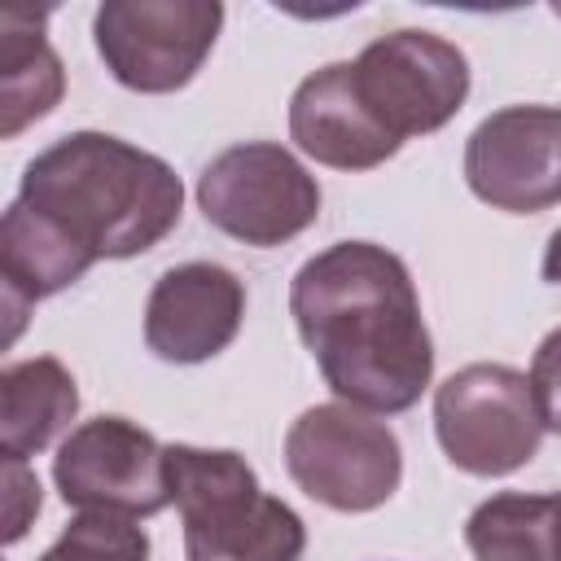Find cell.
I'll use <instances>...</instances> for the list:
<instances>
[{
  "label": "cell",
  "mask_w": 561,
  "mask_h": 561,
  "mask_svg": "<svg viewBox=\"0 0 561 561\" xmlns=\"http://www.w3.org/2000/svg\"><path fill=\"white\" fill-rule=\"evenodd\" d=\"M289 311L337 399L364 412H403L425 394L430 329L403 259L386 245L337 241L307 259L289 285Z\"/></svg>",
  "instance_id": "1"
},
{
  "label": "cell",
  "mask_w": 561,
  "mask_h": 561,
  "mask_svg": "<svg viewBox=\"0 0 561 561\" xmlns=\"http://www.w3.org/2000/svg\"><path fill=\"white\" fill-rule=\"evenodd\" d=\"M18 202L48 215L96 263L153 250L184 215V184L149 149L70 131L26 162Z\"/></svg>",
  "instance_id": "2"
},
{
  "label": "cell",
  "mask_w": 561,
  "mask_h": 561,
  "mask_svg": "<svg viewBox=\"0 0 561 561\" xmlns=\"http://www.w3.org/2000/svg\"><path fill=\"white\" fill-rule=\"evenodd\" d=\"M171 504L184 517L188 561H298L307 548L302 517L267 495L237 451L193 443L167 447Z\"/></svg>",
  "instance_id": "3"
},
{
  "label": "cell",
  "mask_w": 561,
  "mask_h": 561,
  "mask_svg": "<svg viewBox=\"0 0 561 561\" xmlns=\"http://www.w3.org/2000/svg\"><path fill=\"white\" fill-rule=\"evenodd\" d=\"M285 469L337 513L381 508L403 478V451L386 421L355 403H316L285 434Z\"/></svg>",
  "instance_id": "4"
},
{
  "label": "cell",
  "mask_w": 561,
  "mask_h": 561,
  "mask_svg": "<svg viewBox=\"0 0 561 561\" xmlns=\"http://www.w3.org/2000/svg\"><path fill=\"white\" fill-rule=\"evenodd\" d=\"M434 434L447 460L473 478L522 469L543 438L530 377L508 364H469L434 390Z\"/></svg>",
  "instance_id": "5"
},
{
  "label": "cell",
  "mask_w": 561,
  "mask_h": 561,
  "mask_svg": "<svg viewBox=\"0 0 561 561\" xmlns=\"http://www.w3.org/2000/svg\"><path fill=\"white\" fill-rule=\"evenodd\" d=\"M197 206L219 232L267 250L316 224L320 184L285 145L245 140L206 162L197 175Z\"/></svg>",
  "instance_id": "6"
},
{
  "label": "cell",
  "mask_w": 561,
  "mask_h": 561,
  "mask_svg": "<svg viewBox=\"0 0 561 561\" xmlns=\"http://www.w3.org/2000/svg\"><path fill=\"white\" fill-rule=\"evenodd\" d=\"M351 70L359 101L399 145L408 136H430L447 127L469 96L465 53L434 31L377 35L351 61Z\"/></svg>",
  "instance_id": "7"
},
{
  "label": "cell",
  "mask_w": 561,
  "mask_h": 561,
  "mask_svg": "<svg viewBox=\"0 0 561 561\" xmlns=\"http://www.w3.org/2000/svg\"><path fill=\"white\" fill-rule=\"evenodd\" d=\"M219 0H110L92 18L105 70L131 92L184 88L215 48Z\"/></svg>",
  "instance_id": "8"
},
{
  "label": "cell",
  "mask_w": 561,
  "mask_h": 561,
  "mask_svg": "<svg viewBox=\"0 0 561 561\" xmlns=\"http://www.w3.org/2000/svg\"><path fill=\"white\" fill-rule=\"evenodd\" d=\"M53 482L83 513L153 517L171 504L167 447L127 416H92L53 456Z\"/></svg>",
  "instance_id": "9"
},
{
  "label": "cell",
  "mask_w": 561,
  "mask_h": 561,
  "mask_svg": "<svg viewBox=\"0 0 561 561\" xmlns=\"http://www.w3.org/2000/svg\"><path fill=\"white\" fill-rule=\"evenodd\" d=\"M465 180L478 202L535 215L561 202V110L508 105L486 114L465 145Z\"/></svg>",
  "instance_id": "10"
},
{
  "label": "cell",
  "mask_w": 561,
  "mask_h": 561,
  "mask_svg": "<svg viewBox=\"0 0 561 561\" xmlns=\"http://www.w3.org/2000/svg\"><path fill=\"white\" fill-rule=\"evenodd\" d=\"M245 320V285L219 263L167 267L145 302V342L167 364L215 359Z\"/></svg>",
  "instance_id": "11"
},
{
  "label": "cell",
  "mask_w": 561,
  "mask_h": 561,
  "mask_svg": "<svg viewBox=\"0 0 561 561\" xmlns=\"http://www.w3.org/2000/svg\"><path fill=\"white\" fill-rule=\"evenodd\" d=\"M289 136L307 158L333 171H373L399 153V140L359 101L351 61H329L294 88Z\"/></svg>",
  "instance_id": "12"
},
{
  "label": "cell",
  "mask_w": 561,
  "mask_h": 561,
  "mask_svg": "<svg viewBox=\"0 0 561 561\" xmlns=\"http://www.w3.org/2000/svg\"><path fill=\"white\" fill-rule=\"evenodd\" d=\"M88 267H92V254H83L48 215L31 210L26 202H13L0 219V280L13 316L9 337H18L31 302L61 294Z\"/></svg>",
  "instance_id": "13"
},
{
  "label": "cell",
  "mask_w": 561,
  "mask_h": 561,
  "mask_svg": "<svg viewBox=\"0 0 561 561\" xmlns=\"http://www.w3.org/2000/svg\"><path fill=\"white\" fill-rule=\"evenodd\" d=\"M48 9L4 4L0 9V136L13 140L22 127L44 118L61 92L66 75L44 35Z\"/></svg>",
  "instance_id": "14"
},
{
  "label": "cell",
  "mask_w": 561,
  "mask_h": 561,
  "mask_svg": "<svg viewBox=\"0 0 561 561\" xmlns=\"http://www.w3.org/2000/svg\"><path fill=\"white\" fill-rule=\"evenodd\" d=\"M79 412L75 377L61 359L35 355L4 364L0 373V447L4 460H26L44 451Z\"/></svg>",
  "instance_id": "15"
},
{
  "label": "cell",
  "mask_w": 561,
  "mask_h": 561,
  "mask_svg": "<svg viewBox=\"0 0 561 561\" xmlns=\"http://www.w3.org/2000/svg\"><path fill=\"white\" fill-rule=\"evenodd\" d=\"M473 561H561V491H504L482 500L465 522Z\"/></svg>",
  "instance_id": "16"
},
{
  "label": "cell",
  "mask_w": 561,
  "mask_h": 561,
  "mask_svg": "<svg viewBox=\"0 0 561 561\" xmlns=\"http://www.w3.org/2000/svg\"><path fill=\"white\" fill-rule=\"evenodd\" d=\"M39 561H149V535L131 526V517L83 513L57 535V543Z\"/></svg>",
  "instance_id": "17"
},
{
  "label": "cell",
  "mask_w": 561,
  "mask_h": 561,
  "mask_svg": "<svg viewBox=\"0 0 561 561\" xmlns=\"http://www.w3.org/2000/svg\"><path fill=\"white\" fill-rule=\"evenodd\" d=\"M530 390H535L543 430L561 434V329H552L539 342V351L530 359Z\"/></svg>",
  "instance_id": "18"
},
{
  "label": "cell",
  "mask_w": 561,
  "mask_h": 561,
  "mask_svg": "<svg viewBox=\"0 0 561 561\" xmlns=\"http://www.w3.org/2000/svg\"><path fill=\"white\" fill-rule=\"evenodd\" d=\"M4 543H18L31 517L39 513V482L35 473H26V460H4Z\"/></svg>",
  "instance_id": "19"
},
{
  "label": "cell",
  "mask_w": 561,
  "mask_h": 561,
  "mask_svg": "<svg viewBox=\"0 0 561 561\" xmlns=\"http://www.w3.org/2000/svg\"><path fill=\"white\" fill-rule=\"evenodd\" d=\"M543 280L561 285V228L548 237V250H543Z\"/></svg>",
  "instance_id": "20"
}]
</instances>
